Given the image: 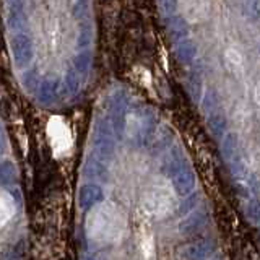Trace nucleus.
Returning a JSON list of instances; mask_svg holds the SVG:
<instances>
[{
    "label": "nucleus",
    "instance_id": "nucleus-1",
    "mask_svg": "<svg viewBox=\"0 0 260 260\" xmlns=\"http://www.w3.org/2000/svg\"><path fill=\"white\" fill-rule=\"evenodd\" d=\"M128 231L127 216L117 203L104 200L93 205L85 216L86 238L98 247L117 246Z\"/></svg>",
    "mask_w": 260,
    "mask_h": 260
},
{
    "label": "nucleus",
    "instance_id": "nucleus-5",
    "mask_svg": "<svg viewBox=\"0 0 260 260\" xmlns=\"http://www.w3.org/2000/svg\"><path fill=\"white\" fill-rule=\"evenodd\" d=\"M236 148H238V135L230 132L226 134L223 138V143H221V154L226 161H230L234 154H236Z\"/></svg>",
    "mask_w": 260,
    "mask_h": 260
},
{
    "label": "nucleus",
    "instance_id": "nucleus-2",
    "mask_svg": "<svg viewBox=\"0 0 260 260\" xmlns=\"http://www.w3.org/2000/svg\"><path fill=\"white\" fill-rule=\"evenodd\" d=\"M46 134H47V140L55 158H62L72 150V145H73L72 132L62 117L54 116L49 119L46 125Z\"/></svg>",
    "mask_w": 260,
    "mask_h": 260
},
{
    "label": "nucleus",
    "instance_id": "nucleus-9",
    "mask_svg": "<svg viewBox=\"0 0 260 260\" xmlns=\"http://www.w3.org/2000/svg\"><path fill=\"white\" fill-rule=\"evenodd\" d=\"M230 161H231V173H233V176H236V177L246 176V165H244V161H242L241 156L234 154V156Z\"/></svg>",
    "mask_w": 260,
    "mask_h": 260
},
{
    "label": "nucleus",
    "instance_id": "nucleus-4",
    "mask_svg": "<svg viewBox=\"0 0 260 260\" xmlns=\"http://www.w3.org/2000/svg\"><path fill=\"white\" fill-rule=\"evenodd\" d=\"M15 213H16V202L12 197V193L0 189V230L12 221Z\"/></svg>",
    "mask_w": 260,
    "mask_h": 260
},
{
    "label": "nucleus",
    "instance_id": "nucleus-6",
    "mask_svg": "<svg viewBox=\"0 0 260 260\" xmlns=\"http://www.w3.org/2000/svg\"><path fill=\"white\" fill-rule=\"evenodd\" d=\"M174 190L177 193H185V192H189L192 187H193V176L190 173H187V174H182L181 177L177 179V181L174 182Z\"/></svg>",
    "mask_w": 260,
    "mask_h": 260
},
{
    "label": "nucleus",
    "instance_id": "nucleus-10",
    "mask_svg": "<svg viewBox=\"0 0 260 260\" xmlns=\"http://www.w3.org/2000/svg\"><path fill=\"white\" fill-rule=\"evenodd\" d=\"M244 12L250 18H258L260 16V0H246L244 4Z\"/></svg>",
    "mask_w": 260,
    "mask_h": 260
},
{
    "label": "nucleus",
    "instance_id": "nucleus-11",
    "mask_svg": "<svg viewBox=\"0 0 260 260\" xmlns=\"http://www.w3.org/2000/svg\"><path fill=\"white\" fill-rule=\"evenodd\" d=\"M218 104V96H216V93H208L207 94V100H205V108L207 109H213L215 106Z\"/></svg>",
    "mask_w": 260,
    "mask_h": 260
},
{
    "label": "nucleus",
    "instance_id": "nucleus-7",
    "mask_svg": "<svg viewBox=\"0 0 260 260\" xmlns=\"http://www.w3.org/2000/svg\"><path fill=\"white\" fill-rule=\"evenodd\" d=\"M246 218L250 223H260V200L252 199L246 207Z\"/></svg>",
    "mask_w": 260,
    "mask_h": 260
},
{
    "label": "nucleus",
    "instance_id": "nucleus-8",
    "mask_svg": "<svg viewBox=\"0 0 260 260\" xmlns=\"http://www.w3.org/2000/svg\"><path fill=\"white\" fill-rule=\"evenodd\" d=\"M210 128L216 137L223 135V132L226 130V117L223 114H215V116L210 119Z\"/></svg>",
    "mask_w": 260,
    "mask_h": 260
},
{
    "label": "nucleus",
    "instance_id": "nucleus-3",
    "mask_svg": "<svg viewBox=\"0 0 260 260\" xmlns=\"http://www.w3.org/2000/svg\"><path fill=\"white\" fill-rule=\"evenodd\" d=\"M143 211L146 215L153 218L166 216L171 210H173V202H171V195L162 185H151L148 190L143 193L142 202Z\"/></svg>",
    "mask_w": 260,
    "mask_h": 260
}]
</instances>
